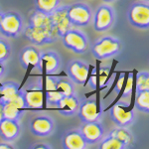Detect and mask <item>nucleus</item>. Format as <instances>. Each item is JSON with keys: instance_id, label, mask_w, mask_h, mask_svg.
<instances>
[{"instance_id": "nucleus-1", "label": "nucleus", "mask_w": 149, "mask_h": 149, "mask_svg": "<svg viewBox=\"0 0 149 149\" xmlns=\"http://www.w3.org/2000/svg\"><path fill=\"white\" fill-rule=\"evenodd\" d=\"M43 80L41 78H30L23 88H20L25 102L26 109H41L44 102Z\"/></svg>"}, {"instance_id": "nucleus-2", "label": "nucleus", "mask_w": 149, "mask_h": 149, "mask_svg": "<svg viewBox=\"0 0 149 149\" xmlns=\"http://www.w3.org/2000/svg\"><path fill=\"white\" fill-rule=\"evenodd\" d=\"M122 43L120 39L113 36L100 37L92 45L91 52L97 60H107L120 54Z\"/></svg>"}, {"instance_id": "nucleus-3", "label": "nucleus", "mask_w": 149, "mask_h": 149, "mask_svg": "<svg viewBox=\"0 0 149 149\" xmlns=\"http://www.w3.org/2000/svg\"><path fill=\"white\" fill-rule=\"evenodd\" d=\"M22 34L24 38L34 46L53 44L59 39L53 27H36L27 25L23 28Z\"/></svg>"}, {"instance_id": "nucleus-4", "label": "nucleus", "mask_w": 149, "mask_h": 149, "mask_svg": "<svg viewBox=\"0 0 149 149\" xmlns=\"http://www.w3.org/2000/svg\"><path fill=\"white\" fill-rule=\"evenodd\" d=\"M127 19L131 26L148 30L149 28V4L146 1H136L130 4L127 11Z\"/></svg>"}, {"instance_id": "nucleus-5", "label": "nucleus", "mask_w": 149, "mask_h": 149, "mask_svg": "<svg viewBox=\"0 0 149 149\" xmlns=\"http://www.w3.org/2000/svg\"><path fill=\"white\" fill-rule=\"evenodd\" d=\"M24 24L18 12H4L0 21V34L7 38H16L22 34Z\"/></svg>"}, {"instance_id": "nucleus-6", "label": "nucleus", "mask_w": 149, "mask_h": 149, "mask_svg": "<svg viewBox=\"0 0 149 149\" xmlns=\"http://www.w3.org/2000/svg\"><path fill=\"white\" fill-rule=\"evenodd\" d=\"M64 46L76 54H84L88 48V38L83 31L71 28L62 36Z\"/></svg>"}, {"instance_id": "nucleus-7", "label": "nucleus", "mask_w": 149, "mask_h": 149, "mask_svg": "<svg viewBox=\"0 0 149 149\" xmlns=\"http://www.w3.org/2000/svg\"><path fill=\"white\" fill-rule=\"evenodd\" d=\"M109 116L115 125L124 127L132 124L135 119V113H134L133 109L129 105V103L126 104V102H122V100L116 102L110 107Z\"/></svg>"}, {"instance_id": "nucleus-8", "label": "nucleus", "mask_w": 149, "mask_h": 149, "mask_svg": "<svg viewBox=\"0 0 149 149\" xmlns=\"http://www.w3.org/2000/svg\"><path fill=\"white\" fill-rule=\"evenodd\" d=\"M115 11L109 4H102L93 15V26L97 32H105L113 26Z\"/></svg>"}, {"instance_id": "nucleus-9", "label": "nucleus", "mask_w": 149, "mask_h": 149, "mask_svg": "<svg viewBox=\"0 0 149 149\" xmlns=\"http://www.w3.org/2000/svg\"><path fill=\"white\" fill-rule=\"evenodd\" d=\"M93 10L88 4L79 2L68 5V16L72 25L76 27H86L93 21Z\"/></svg>"}, {"instance_id": "nucleus-10", "label": "nucleus", "mask_w": 149, "mask_h": 149, "mask_svg": "<svg viewBox=\"0 0 149 149\" xmlns=\"http://www.w3.org/2000/svg\"><path fill=\"white\" fill-rule=\"evenodd\" d=\"M91 66L88 62L83 60H71L66 67V72L69 79L77 85L84 86L86 84L90 76Z\"/></svg>"}, {"instance_id": "nucleus-11", "label": "nucleus", "mask_w": 149, "mask_h": 149, "mask_svg": "<svg viewBox=\"0 0 149 149\" xmlns=\"http://www.w3.org/2000/svg\"><path fill=\"white\" fill-rule=\"evenodd\" d=\"M62 58L55 51H41L38 68L36 69L43 74H56L61 71Z\"/></svg>"}, {"instance_id": "nucleus-12", "label": "nucleus", "mask_w": 149, "mask_h": 149, "mask_svg": "<svg viewBox=\"0 0 149 149\" xmlns=\"http://www.w3.org/2000/svg\"><path fill=\"white\" fill-rule=\"evenodd\" d=\"M81 122L100 121L102 111L100 110L95 97L83 98L80 100V107L77 112Z\"/></svg>"}, {"instance_id": "nucleus-13", "label": "nucleus", "mask_w": 149, "mask_h": 149, "mask_svg": "<svg viewBox=\"0 0 149 149\" xmlns=\"http://www.w3.org/2000/svg\"><path fill=\"white\" fill-rule=\"evenodd\" d=\"M55 122L49 115L41 114L32 117L29 122L30 131L38 137H48L55 130Z\"/></svg>"}, {"instance_id": "nucleus-14", "label": "nucleus", "mask_w": 149, "mask_h": 149, "mask_svg": "<svg viewBox=\"0 0 149 149\" xmlns=\"http://www.w3.org/2000/svg\"><path fill=\"white\" fill-rule=\"evenodd\" d=\"M50 18L58 38H61L67 31L73 28L68 16V5L58 6L52 13H50Z\"/></svg>"}, {"instance_id": "nucleus-15", "label": "nucleus", "mask_w": 149, "mask_h": 149, "mask_svg": "<svg viewBox=\"0 0 149 149\" xmlns=\"http://www.w3.org/2000/svg\"><path fill=\"white\" fill-rule=\"evenodd\" d=\"M79 130L88 145L98 143L104 136V128L100 121L81 122Z\"/></svg>"}, {"instance_id": "nucleus-16", "label": "nucleus", "mask_w": 149, "mask_h": 149, "mask_svg": "<svg viewBox=\"0 0 149 149\" xmlns=\"http://www.w3.org/2000/svg\"><path fill=\"white\" fill-rule=\"evenodd\" d=\"M41 51L34 45L25 46L19 52V62L23 69L27 70L29 67H32L34 69L38 68L40 60Z\"/></svg>"}, {"instance_id": "nucleus-17", "label": "nucleus", "mask_w": 149, "mask_h": 149, "mask_svg": "<svg viewBox=\"0 0 149 149\" xmlns=\"http://www.w3.org/2000/svg\"><path fill=\"white\" fill-rule=\"evenodd\" d=\"M62 147L64 149H86L88 143L79 129H71L62 136Z\"/></svg>"}, {"instance_id": "nucleus-18", "label": "nucleus", "mask_w": 149, "mask_h": 149, "mask_svg": "<svg viewBox=\"0 0 149 149\" xmlns=\"http://www.w3.org/2000/svg\"><path fill=\"white\" fill-rule=\"evenodd\" d=\"M21 132L19 121L3 118L0 122V138L3 141L12 142L19 137Z\"/></svg>"}, {"instance_id": "nucleus-19", "label": "nucleus", "mask_w": 149, "mask_h": 149, "mask_svg": "<svg viewBox=\"0 0 149 149\" xmlns=\"http://www.w3.org/2000/svg\"><path fill=\"white\" fill-rule=\"evenodd\" d=\"M109 74H110V68L109 67H100L98 70L93 69L90 78H88L86 84L93 88H105L109 81Z\"/></svg>"}, {"instance_id": "nucleus-20", "label": "nucleus", "mask_w": 149, "mask_h": 149, "mask_svg": "<svg viewBox=\"0 0 149 149\" xmlns=\"http://www.w3.org/2000/svg\"><path fill=\"white\" fill-rule=\"evenodd\" d=\"M80 98L77 95H68V97H62L58 103L56 109H58V112L64 116H73L77 114L80 107Z\"/></svg>"}, {"instance_id": "nucleus-21", "label": "nucleus", "mask_w": 149, "mask_h": 149, "mask_svg": "<svg viewBox=\"0 0 149 149\" xmlns=\"http://www.w3.org/2000/svg\"><path fill=\"white\" fill-rule=\"evenodd\" d=\"M20 93V86L14 81H5L0 86V102H12Z\"/></svg>"}, {"instance_id": "nucleus-22", "label": "nucleus", "mask_w": 149, "mask_h": 149, "mask_svg": "<svg viewBox=\"0 0 149 149\" xmlns=\"http://www.w3.org/2000/svg\"><path fill=\"white\" fill-rule=\"evenodd\" d=\"M28 25L36 26V27H53L50 14H46L37 9L32 10L29 14Z\"/></svg>"}, {"instance_id": "nucleus-23", "label": "nucleus", "mask_w": 149, "mask_h": 149, "mask_svg": "<svg viewBox=\"0 0 149 149\" xmlns=\"http://www.w3.org/2000/svg\"><path fill=\"white\" fill-rule=\"evenodd\" d=\"M24 110L25 109L20 107L13 102L2 103V115H3V118L19 121L21 117H22Z\"/></svg>"}, {"instance_id": "nucleus-24", "label": "nucleus", "mask_w": 149, "mask_h": 149, "mask_svg": "<svg viewBox=\"0 0 149 149\" xmlns=\"http://www.w3.org/2000/svg\"><path fill=\"white\" fill-rule=\"evenodd\" d=\"M110 135L116 137L118 140H120L122 143L125 144L128 148L131 147V145L134 142V137L132 132L127 127L124 126H117L113 130L109 132Z\"/></svg>"}, {"instance_id": "nucleus-25", "label": "nucleus", "mask_w": 149, "mask_h": 149, "mask_svg": "<svg viewBox=\"0 0 149 149\" xmlns=\"http://www.w3.org/2000/svg\"><path fill=\"white\" fill-rule=\"evenodd\" d=\"M134 107L140 112H149V91H141L135 93Z\"/></svg>"}, {"instance_id": "nucleus-26", "label": "nucleus", "mask_w": 149, "mask_h": 149, "mask_svg": "<svg viewBox=\"0 0 149 149\" xmlns=\"http://www.w3.org/2000/svg\"><path fill=\"white\" fill-rule=\"evenodd\" d=\"M100 145L98 148L100 149H127L128 147L118 140L116 137L110 135L109 133L107 136H103L102 140L100 141Z\"/></svg>"}, {"instance_id": "nucleus-27", "label": "nucleus", "mask_w": 149, "mask_h": 149, "mask_svg": "<svg viewBox=\"0 0 149 149\" xmlns=\"http://www.w3.org/2000/svg\"><path fill=\"white\" fill-rule=\"evenodd\" d=\"M35 9L46 14L52 13L61 4V0H34Z\"/></svg>"}, {"instance_id": "nucleus-28", "label": "nucleus", "mask_w": 149, "mask_h": 149, "mask_svg": "<svg viewBox=\"0 0 149 149\" xmlns=\"http://www.w3.org/2000/svg\"><path fill=\"white\" fill-rule=\"evenodd\" d=\"M56 90L63 93L65 97L77 95L76 88H74V83L68 78H60L59 77Z\"/></svg>"}, {"instance_id": "nucleus-29", "label": "nucleus", "mask_w": 149, "mask_h": 149, "mask_svg": "<svg viewBox=\"0 0 149 149\" xmlns=\"http://www.w3.org/2000/svg\"><path fill=\"white\" fill-rule=\"evenodd\" d=\"M149 91V73L146 71L137 72L135 76V93Z\"/></svg>"}, {"instance_id": "nucleus-30", "label": "nucleus", "mask_w": 149, "mask_h": 149, "mask_svg": "<svg viewBox=\"0 0 149 149\" xmlns=\"http://www.w3.org/2000/svg\"><path fill=\"white\" fill-rule=\"evenodd\" d=\"M64 95L59 91H48L46 92V103L47 107H55L56 109L58 103L62 100Z\"/></svg>"}, {"instance_id": "nucleus-31", "label": "nucleus", "mask_w": 149, "mask_h": 149, "mask_svg": "<svg viewBox=\"0 0 149 149\" xmlns=\"http://www.w3.org/2000/svg\"><path fill=\"white\" fill-rule=\"evenodd\" d=\"M11 47L8 42L0 37V65L6 62L10 58Z\"/></svg>"}, {"instance_id": "nucleus-32", "label": "nucleus", "mask_w": 149, "mask_h": 149, "mask_svg": "<svg viewBox=\"0 0 149 149\" xmlns=\"http://www.w3.org/2000/svg\"><path fill=\"white\" fill-rule=\"evenodd\" d=\"M59 80V77L55 74H45V79L43 81V88L45 91H55L57 88V83Z\"/></svg>"}, {"instance_id": "nucleus-33", "label": "nucleus", "mask_w": 149, "mask_h": 149, "mask_svg": "<svg viewBox=\"0 0 149 149\" xmlns=\"http://www.w3.org/2000/svg\"><path fill=\"white\" fill-rule=\"evenodd\" d=\"M132 90H133V74H128V79L126 81V85L123 88V93H122V100H127L131 97Z\"/></svg>"}, {"instance_id": "nucleus-34", "label": "nucleus", "mask_w": 149, "mask_h": 149, "mask_svg": "<svg viewBox=\"0 0 149 149\" xmlns=\"http://www.w3.org/2000/svg\"><path fill=\"white\" fill-rule=\"evenodd\" d=\"M123 84H124V73H122L120 74V78H119L118 81H117V84H116V86L114 88V93H116L117 95H118L119 92H120V90L122 88Z\"/></svg>"}, {"instance_id": "nucleus-35", "label": "nucleus", "mask_w": 149, "mask_h": 149, "mask_svg": "<svg viewBox=\"0 0 149 149\" xmlns=\"http://www.w3.org/2000/svg\"><path fill=\"white\" fill-rule=\"evenodd\" d=\"M31 148H34V149H51L52 146L49 145L47 143H41V144H36V145H32Z\"/></svg>"}, {"instance_id": "nucleus-36", "label": "nucleus", "mask_w": 149, "mask_h": 149, "mask_svg": "<svg viewBox=\"0 0 149 149\" xmlns=\"http://www.w3.org/2000/svg\"><path fill=\"white\" fill-rule=\"evenodd\" d=\"M10 142H7V141H4V142H0V149H12L14 148L13 145L9 144Z\"/></svg>"}, {"instance_id": "nucleus-37", "label": "nucleus", "mask_w": 149, "mask_h": 149, "mask_svg": "<svg viewBox=\"0 0 149 149\" xmlns=\"http://www.w3.org/2000/svg\"><path fill=\"white\" fill-rule=\"evenodd\" d=\"M3 119V115H2V103L0 102V122Z\"/></svg>"}, {"instance_id": "nucleus-38", "label": "nucleus", "mask_w": 149, "mask_h": 149, "mask_svg": "<svg viewBox=\"0 0 149 149\" xmlns=\"http://www.w3.org/2000/svg\"><path fill=\"white\" fill-rule=\"evenodd\" d=\"M103 1H104L105 3H111V2H114V1H116V0H103Z\"/></svg>"}, {"instance_id": "nucleus-39", "label": "nucleus", "mask_w": 149, "mask_h": 149, "mask_svg": "<svg viewBox=\"0 0 149 149\" xmlns=\"http://www.w3.org/2000/svg\"><path fill=\"white\" fill-rule=\"evenodd\" d=\"M3 13L4 12L1 10V9H0V21H1V19H2V16H3Z\"/></svg>"}, {"instance_id": "nucleus-40", "label": "nucleus", "mask_w": 149, "mask_h": 149, "mask_svg": "<svg viewBox=\"0 0 149 149\" xmlns=\"http://www.w3.org/2000/svg\"><path fill=\"white\" fill-rule=\"evenodd\" d=\"M143 1H146V2H148V0H143Z\"/></svg>"}]
</instances>
